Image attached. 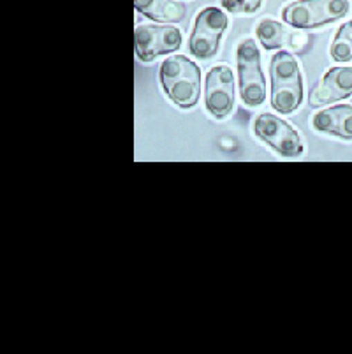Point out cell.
<instances>
[{"mask_svg":"<svg viewBox=\"0 0 352 354\" xmlns=\"http://www.w3.org/2000/svg\"><path fill=\"white\" fill-rule=\"evenodd\" d=\"M159 80L164 94L173 104L182 109L198 104L201 95V69L189 57H167L159 67Z\"/></svg>","mask_w":352,"mask_h":354,"instance_id":"cell-1","label":"cell"},{"mask_svg":"<svg viewBox=\"0 0 352 354\" xmlns=\"http://www.w3.org/2000/svg\"><path fill=\"white\" fill-rule=\"evenodd\" d=\"M271 106L277 113L290 115L303 102V76L298 59L290 51L280 50L271 57Z\"/></svg>","mask_w":352,"mask_h":354,"instance_id":"cell-2","label":"cell"},{"mask_svg":"<svg viewBox=\"0 0 352 354\" xmlns=\"http://www.w3.org/2000/svg\"><path fill=\"white\" fill-rule=\"evenodd\" d=\"M351 9L349 0H295L284 8L282 20L302 30L342 20Z\"/></svg>","mask_w":352,"mask_h":354,"instance_id":"cell-3","label":"cell"},{"mask_svg":"<svg viewBox=\"0 0 352 354\" xmlns=\"http://www.w3.org/2000/svg\"><path fill=\"white\" fill-rule=\"evenodd\" d=\"M237 64L241 101L248 108H257L266 101V78L261 67V51L254 39H245L238 44Z\"/></svg>","mask_w":352,"mask_h":354,"instance_id":"cell-4","label":"cell"},{"mask_svg":"<svg viewBox=\"0 0 352 354\" xmlns=\"http://www.w3.org/2000/svg\"><path fill=\"white\" fill-rule=\"evenodd\" d=\"M229 18L221 8H205L194 20L192 34L189 39V51L201 60L215 57L222 35L225 34Z\"/></svg>","mask_w":352,"mask_h":354,"instance_id":"cell-5","label":"cell"},{"mask_svg":"<svg viewBox=\"0 0 352 354\" xmlns=\"http://www.w3.org/2000/svg\"><path fill=\"white\" fill-rule=\"evenodd\" d=\"M182 43V30L174 25L141 24L134 28L136 55L141 62H151L157 57L174 53Z\"/></svg>","mask_w":352,"mask_h":354,"instance_id":"cell-6","label":"cell"},{"mask_svg":"<svg viewBox=\"0 0 352 354\" xmlns=\"http://www.w3.org/2000/svg\"><path fill=\"white\" fill-rule=\"evenodd\" d=\"M254 134L282 157L295 159V157H302L305 152L298 131L289 122L282 120L273 113L257 115L254 120Z\"/></svg>","mask_w":352,"mask_h":354,"instance_id":"cell-7","label":"cell"},{"mask_svg":"<svg viewBox=\"0 0 352 354\" xmlns=\"http://www.w3.org/2000/svg\"><path fill=\"white\" fill-rule=\"evenodd\" d=\"M234 73L229 66L212 67L205 80V106L215 118H225L234 108Z\"/></svg>","mask_w":352,"mask_h":354,"instance_id":"cell-8","label":"cell"},{"mask_svg":"<svg viewBox=\"0 0 352 354\" xmlns=\"http://www.w3.org/2000/svg\"><path fill=\"white\" fill-rule=\"evenodd\" d=\"M256 35L264 50H286L290 53L303 55L312 46L310 35L305 30L290 27V25L286 27L271 18H264L257 24Z\"/></svg>","mask_w":352,"mask_h":354,"instance_id":"cell-9","label":"cell"},{"mask_svg":"<svg viewBox=\"0 0 352 354\" xmlns=\"http://www.w3.org/2000/svg\"><path fill=\"white\" fill-rule=\"evenodd\" d=\"M352 95V67H331L310 90V108H322L326 104L342 101Z\"/></svg>","mask_w":352,"mask_h":354,"instance_id":"cell-10","label":"cell"},{"mask_svg":"<svg viewBox=\"0 0 352 354\" xmlns=\"http://www.w3.org/2000/svg\"><path fill=\"white\" fill-rule=\"evenodd\" d=\"M312 127L317 133L352 141V104H337L321 109L312 117Z\"/></svg>","mask_w":352,"mask_h":354,"instance_id":"cell-11","label":"cell"},{"mask_svg":"<svg viewBox=\"0 0 352 354\" xmlns=\"http://www.w3.org/2000/svg\"><path fill=\"white\" fill-rule=\"evenodd\" d=\"M134 8L140 15L164 24H178L187 12L185 4L180 0H134Z\"/></svg>","mask_w":352,"mask_h":354,"instance_id":"cell-12","label":"cell"},{"mask_svg":"<svg viewBox=\"0 0 352 354\" xmlns=\"http://www.w3.org/2000/svg\"><path fill=\"white\" fill-rule=\"evenodd\" d=\"M329 55L333 62L344 64L352 60V20L340 25L329 48Z\"/></svg>","mask_w":352,"mask_h":354,"instance_id":"cell-13","label":"cell"},{"mask_svg":"<svg viewBox=\"0 0 352 354\" xmlns=\"http://www.w3.org/2000/svg\"><path fill=\"white\" fill-rule=\"evenodd\" d=\"M221 4L231 15H254L263 6V0H221Z\"/></svg>","mask_w":352,"mask_h":354,"instance_id":"cell-14","label":"cell"}]
</instances>
